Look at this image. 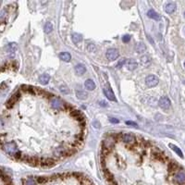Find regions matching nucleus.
I'll use <instances>...</instances> for the list:
<instances>
[{
    "label": "nucleus",
    "instance_id": "27",
    "mask_svg": "<svg viewBox=\"0 0 185 185\" xmlns=\"http://www.w3.org/2000/svg\"><path fill=\"white\" fill-rule=\"evenodd\" d=\"M169 147H171V149H172L173 151H175L176 153H177L180 157H183V154H182V150H180V149L178 146H176V145H174V144H169Z\"/></svg>",
    "mask_w": 185,
    "mask_h": 185
},
{
    "label": "nucleus",
    "instance_id": "16",
    "mask_svg": "<svg viewBox=\"0 0 185 185\" xmlns=\"http://www.w3.org/2000/svg\"><path fill=\"white\" fill-rule=\"evenodd\" d=\"M22 185H37L36 179L33 177H28L27 179H24L22 180Z\"/></svg>",
    "mask_w": 185,
    "mask_h": 185
},
{
    "label": "nucleus",
    "instance_id": "35",
    "mask_svg": "<svg viewBox=\"0 0 185 185\" xmlns=\"http://www.w3.org/2000/svg\"><path fill=\"white\" fill-rule=\"evenodd\" d=\"M109 121L111 123H118V118H110Z\"/></svg>",
    "mask_w": 185,
    "mask_h": 185
},
{
    "label": "nucleus",
    "instance_id": "21",
    "mask_svg": "<svg viewBox=\"0 0 185 185\" xmlns=\"http://www.w3.org/2000/svg\"><path fill=\"white\" fill-rule=\"evenodd\" d=\"M135 50L137 53H144V52H145V50H146V46H145L144 43H143V42L138 43L135 46Z\"/></svg>",
    "mask_w": 185,
    "mask_h": 185
},
{
    "label": "nucleus",
    "instance_id": "9",
    "mask_svg": "<svg viewBox=\"0 0 185 185\" xmlns=\"http://www.w3.org/2000/svg\"><path fill=\"white\" fill-rule=\"evenodd\" d=\"M158 105L162 109H169L170 107L171 102L168 96H162L158 101Z\"/></svg>",
    "mask_w": 185,
    "mask_h": 185
},
{
    "label": "nucleus",
    "instance_id": "31",
    "mask_svg": "<svg viewBox=\"0 0 185 185\" xmlns=\"http://www.w3.org/2000/svg\"><path fill=\"white\" fill-rule=\"evenodd\" d=\"M59 90H60L61 92H63V94H65V95L69 94V90L68 89V87L66 85H61L60 88H59Z\"/></svg>",
    "mask_w": 185,
    "mask_h": 185
},
{
    "label": "nucleus",
    "instance_id": "3",
    "mask_svg": "<svg viewBox=\"0 0 185 185\" xmlns=\"http://www.w3.org/2000/svg\"><path fill=\"white\" fill-rule=\"evenodd\" d=\"M20 95H21L20 91H17V92H15V94H13V95L10 96V98L8 99L7 102L6 103V107H7V109L12 108V107H13V105H14V104L17 102L18 100L20 99Z\"/></svg>",
    "mask_w": 185,
    "mask_h": 185
},
{
    "label": "nucleus",
    "instance_id": "19",
    "mask_svg": "<svg viewBox=\"0 0 185 185\" xmlns=\"http://www.w3.org/2000/svg\"><path fill=\"white\" fill-rule=\"evenodd\" d=\"M59 58L61 60L65 61V62H69L70 59H71V56H70V54L68 52H62L59 54Z\"/></svg>",
    "mask_w": 185,
    "mask_h": 185
},
{
    "label": "nucleus",
    "instance_id": "17",
    "mask_svg": "<svg viewBox=\"0 0 185 185\" xmlns=\"http://www.w3.org/2000/svg\"><path fill=\"white\" fill-rule=\"evenodd\" d=\"M147 16L150 18V19H153V20H160V15L158 14V13H156L155 10H148Z\"/></svg>",
    "mask_w": 185,
    "mask_h": 185
},
{
    "label": "nucleus",
    "instance_id": "33",
    "mask_svg": "<svg viewBox=\"0 0 185 185\" xmlns=\"http://www.w3.org/2000/svg\"><path fill=\"white\" fill-rule=\"evenodd\" d=\"M130 40H131V35L130 34H125V35H123V36H122V41L124 43L130 42Z\"/></svg>",
    "mask_w": 185,
    "mask_h": 185
},
{
    "label": "nucleus",
    "instance_id": "15",
    "mask_svg": "<svg viewBox=\"0 0 185 185\" xmlns=\"http://www.w3.org/2000/svg\"><path fill=\"white\" fill-rule=\"evenodd\" d=\"M76 96H77V98L80 100H85L88 97V92L85 91H82V90H77Z\"/></svg>",
    "mask_w": 185,
    "mask_h": 185
},
{
    "label": "nucleus",
    "instance_id": "10",
    "mask_svg": "<svg viewBox=\"0 0 185 185\" xmlns=\"http://www.w3.org/2000/svg\"><path fill=\"white\" fill-rule=\"evenodd\" d=\"M103 92H104L105 95L107 96V98L108 100H110V101H116L115 95H114L113 91L111 90V88H110V86L108 84L103 88Z\"/></svg>",
    "mask_w": 185,
    "mask_h": 185
},
{
    "label": "nucleus",
    "instance_id": "5",
    "mask_svg": "<svg viewBox=\"0 0 185 185\" xmlns=\"http://www.w3.org/2000/svg\"><path fill=\"white\" fill-rule=\"evenodd\" d=\"M158 82H159V79L156 75H148L145 78V84L149 88L156 86L158 84Z\"/></svg>",
    "mask_w": 185,
    "mask_h": 185
},
{
    "label": "nucleus",
    "instance_id": "34",
    "mask_svg": "<svg viewBox=\"0 0 185 185\" xmlns=\"http://www.w3.org/2000/svg\"><path fill=\"white\" fill-rule=\"evenodd\" d=\"M126 124H127V125H131V126L137 127V123H135V122H133V121H126Z\"/></svg>",
    "mask_w": 185,
    "mask_h": 185
},
{
    "label": "nucleus",
    "instance_id": "24",
    "mask_svg": "<svg viewBox=\"0 0 185 185\" xmlns=\"http://www.w3.org/2000/svg\"><path fill=\"white\" fill-rule=\"evenodd\" d=\"M39 81H40V82L42 83V84H47L48 82L50 81V76L48 75V74L45 73V74H43V75L40 76Z\"/></svg>",
    "mask_w": 185,
    "mask_h": 185
},
{
    "label": "nucleus",
    "instance_id": "1",
    "mask_svg": "<svg viewBox=\"0 0 185 185\" xmlns=\"http://www.w3.org/2000/svg\"><path fill=\"white\" fill-rule=\"evenodd\" d=\"M1 147L8 156H10L12 157H15V156L20 152V150L18 149V146H17V144H16L15 142L3 143V144H1Z\"/></svg>",
    "mask_w": 185,
    "mask_h": 185
},
{
    "label": "nucleus",
    "instance_id": "8",
    "mask_svg": "<svg viewBox=\"0 0 185 185\" xmlns=\"http://www.w3.org/2000/svg\"><path fill=\"white\" fill-rule=\"evenodd\" d=\"M105 56H107V58L108 60H116L118 56H120V53H118V50L116 49V48H109V49L105 53Z\"/></svg>",
    "mask_w": 185,
    "mask_h": 185
},
{
    "label": "nucleus",
    "instance_id": "38",
    "mask_svg": "<svg viewBox=\"0 0 185 185\" xmlns=\"http://www.w3.org/2000/svg\"><path fill=\"white\" fill-rule=\"evenodd\" d=\"M184 68H185V61H184Z\"/></svg>",
    "mask_w": 185,
    "mask_h": 185
},
{
    "label": "nucleus",
    "instance_id": "26",
    "mask_svg": "<svg viewBox=\"0 0 185 185\" xmlns=\"http://www.w3.org/2000/svg\"><path fill=\"white\" fill-rule=\"evenodd\" d=\"M53 29H54V27H53V24L51 22H49V21L46 22L45 24V27H44V31H45L46 33H50L53 31Z\"/></svg>",
    "mask_w": 185,
    "mask_h": 185
},
{
    "label": "nucleus",
    "instance_id": "12",
    "mask_svg": "<svg viewBox=\"0 0 185 185\" xmlns=\"http://www.w3.org/2000/svg\"><path fill=\"white\" fill-rule=\"evenodd\" d=\"M75 72L77 75H82L86 72V67L83 64H78L75 66Z\"/></svg>",
    "mask_w": 185,
    "mask_h": 185
},
{
    "label": "nucleus",
    "instance_id": "6",
    "mask_svg": "<svg viewBox=\"0 0 185 185\" xmlns=\"http://www.w3.org/2000/svg\"><path fill=\"white\" fill-rule=\"evenodd\" d=\"M58 159L56 157H53V158H42L41 157V164L40 166L41 167H47V168H49V167H53L55 166L56 163H58Z\"/></svg>",
    "mask_w": 185,
    "mask_h": 185
},
{
    "label": "nucleus",
    "instance_id": "20",
    "mask_svg": "<svg viewBox=\"0 0 185 185\" xmlns=\"http://www.w3.org/2000/svg\"><path fill=\"white\" fill-rule=\"evenodd\" d=\"M102 171H103V174H104L105 178V180H107V182H111V180H115V179H114V177H113V174L110 172V171L107 169H102Z\"/></svg>",
    "mask_w": 185,
    "mask_h": 185
},
{
    "label": "nucleus",
    "instance_id": "29",
    "mask_svg": "<svg viewBox=\"0 0 185 185\" xmlns=\"http://www.w3.org/2000/svg\"><path fill=\"white\" fill-rule=\"evenodd\" d=\"M6 17H7V12L5 10H3L1 12H0V20H1V23H4Z\"/></svg>",
    "mask_w": 185,
    "mask_h": 185
},
{
    "label": "nucleus",
    "instance_id": "28",
    "mask_svg": "<svg viewBox=\"0 0 185 185\" xmlns=\"http://www.w3.org/2000/svg\"><path fill=\"white\" fill-rule=\"evenodd\" d=\"M35 179H36V182L39 184H43L49 182V177H36Z\"/></svg>",
    "mask_w": 185,
    "mask_h": 185
},
{
    "label": "nucleus",
    "instance_id": "30",
    "mask_svg": "<svg viewBox=\"0 0 185 185\" xmlns=\"http://www.w3.org/2000/svg\"><path fill=\"white\" fill-rule=\"evenodd\" d=\"M126 61H127V59H126L125 58H123L120 59V60H118V64H117V67H118V68H122L123 65L126 64Z\"/></svg>",
    "mask_w": 185,
    "mask_h": 185
},
{
    "label": "nucleus",
    "instance_id": "36",
    "mask_svg": "<svg viewBox=\"0 0 185 185\" xmlns=\"http://www.w3.org/2000/svg\"><path fill=\"white\" fill-rule=\"evenodd\" d=\"M92 125H94L95 128H97V129H99V128H100V124H99L98 121H94V122H92Z\"/></svg>",
    "mask_w": 185,
    "mask_h": 185
},
{
    "label": "nucleus",
    "instance_id": "4",
    "mask_svg": "<svg viewBox=\"0 0 185 185\" xmlns=\"http://www.w3.org/2000/svg\"><path fill=\"white\" fill-rule=\"evenodd\" d=\"M50 103H51V107L54 108V109H56V110H59V109H62L64 110V107H65V102H63L62 100L58 98V97H55L52 98L50 100Z\"/></svg>",
    "mask_w": 185,
    "mask_h": 185
},
{
    "label": "nucleus",
    "instance_id": "7",
    "mask_svg": "<svg viewBox=\"0 0 185 185\" xmlns=\"http://www.w3.org/2000/svg\"><path fill=\"white\" fill-rule=\"evenodd\" d=\"M173 180L174 182L180 185H184L185 184V172L183 171H178L177 173L173 175Z\"/></svg>",
    "mask_w": 185,
    "mask_h": 185
},
{
    "label": "nucleus",
    "instance_id": "13",
    "mask_svg": "<svg viewBox=\"0 0 185 185\" xmlns=\"http://www.w3.org/2000/svg\"><path fill=\"white\" fill-rule=\"evenodd\" d=\"M165 10L168 14H172V13L176 10V4L173 2H169L165 6Z\"/></svg>",
    "mask_w": 185,
    "mask_h": 185
},
{
    "label": "nucleus",
    "instance_id": "2",
    "mask_svg": "<svg viewBox=\"0 0 185 185\" xmlns=\"http://www.w3.org/2000/svg\"><path fill=\"white\" fill-rule=\"evenodd\" d=\"M120 139H121L122 142L125 143L127 145H133L136 144V141H137V138L131 133H121Z\"/></svg>",
    "mask_w": 185,
    "mask_h": 185
},
{
    "label": "nucleus",
    "instance_id": "22",
    "mask_svg": "<svg viewBox=\"0 0 185 185\" xmlns=\"http://www.w3.org/2000/svg\"><path fill=\"white\" fill-rule=\"evenodd\" d=\"M151 63V59H150V56H143L142 58H141V64L144 67H147L149 66Z\"/></svg>",
    "mask_w": 185,
    "mask_h": 185
},
{
    "label": "nucleus",
    "instance_id": "37",
    "mask_svg": "<svg viewBox=\"0 0 185 185\" xmlns=\"http://www.w3.org/2000/svg\"><path fill=\"white\" fill-rule=\"evenodd\" d=\"M100 105L101 107H107V103L105 101H100Z\"/></svg>",
    "mask_w": 185,
    "mask_h": 185
},
{
    "label": "nucleus",
    "instance_id": "23",
    "mask_svg": "<svg viewBox=\"0 0 185 185\" xmlns=\"http://www.w3.org/2000/svg\"><path fill=\"white\" fill-rule=\"evenodd\" d=\"M7 52L10 53V56H13V55H14L15 51L17 50V48H18L17 44L16 43H10V45L7 46Z\"/></svg>",
    "mask_w": 185,
    "mask_h": 185
},
{
    "label": "nucleus",
    "instance_id": "14",
    "mask_svg": "<svg viewBox=\"0 0 185 185\" xmlns=\"http://www.w3.org/2000/svg\"><path fill=\"white\" fill-rule=\"evenodd\" d=\"M138 67V63L134 59H129L127 61V68L129 70H134Z\"/></svg>",
    "mask_w": 185,
    "mask_h": 185
},
{
    "label": "nucleus",
    "instance_id": "32",
    "mask_svg": "<svg viewBox=\"0 0 185 185\" xmlns=\"http://www.w3.org/2000/svg\"><path fill=\"white\" fill-rule=\"evenodd\" d=\"M87 50L89 51V52L94 53V52L95 51V46L94 45V44H88V46H87Z\"/></svg>",
    "mask_w": 185,
    "mask_h": 185
},
{
    "label": "nucleus",
    "instance_id": "11",
    "mask_svg": "<svg viewBox=\"0 0 185 185\" xmlns=\"http://www.w3.org/2000/svg\"><path fill=\"white\" fill-rule=\"evenodd\" d=\"M168 169H169V171L170 173H177L178 171H180V169H182V167H180L177 162H175V161H170L169 162V164H168Z\"/></svg>",
    "mask_w": 185,
    "mask_h": 185
},
{
    "label": "nucleus",
    "instance_id": "39",
    "mask_svg": "<svg viewBox=\"0 0 185 185\" xmlns=\"http://www.w3.org/2000/svg\"><path fill=\"white\" fill-rule=\"evenodd\" d=\"M184 18H185V12H184Z\"/></svg>",
    "mask_w": 185,
    "mask_h": 185
},
{
    "label": "nucleus",
    "instance_id": "25",
    "mask_svg": "<svg viewBox=\"0 0 185 185\" xmlns=\"http://www.w3.org/2000/svg\"><path fill=\"white\" fill-rule=\"evenodd\" d=\"M71 39L74 44H78L82 40V35L79 33H73L71 35Z\"/></svg>",
    "mask_w": 185,
    "mask_h": 185
},
{
    "label": "nucleus",
    "instance_id": "18",
    "mask_svg": "<svg viewBox=\"0 0 185 185\" xmlns=\"http://www.w3.org/2000/svg\"><path fill=\"white\" fill-rule=\"evenodd\" d=\"M84 85H85L86 89H88L89 91H94L95 88V83L94 81L91 80V79H88V80H86Z\"/></svg>",
    "mask_w": 185,
    "mask_h": 185
}]
</instances>
